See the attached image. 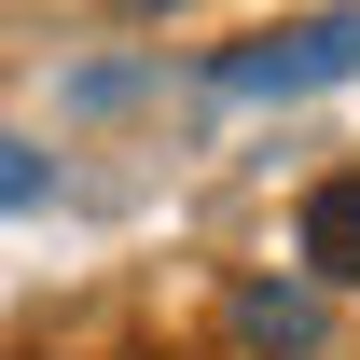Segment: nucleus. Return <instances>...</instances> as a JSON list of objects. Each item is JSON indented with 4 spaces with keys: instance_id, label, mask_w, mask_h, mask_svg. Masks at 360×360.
Instances as JSON below:
<instances>
[{
    "instance_id": "1",
    "label": "nucleus",
    "mask_w": 360,
    "mask_h": 360,
    "mask_svg": "<svg viewBox=\"0 0 360 360\" xmlns=\"http://www.w3.org/2000/svg\"><path fill=\"white\" fill-rule=\"evenodd\" d=\"M305 264L333 277V291H360V180H319L305 194Z\"/></svg>"
}]
</instances>
